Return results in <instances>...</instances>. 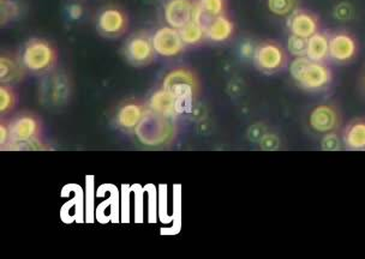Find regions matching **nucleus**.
Returning a JSON list of instances; mask_svg holds the SVG:
<instances>
[{
    "mask_svg": "<svg viewBox=\"0 0 365 259\" xmlns=\"http://www.w3.org/2000/svg\"><path fill=\"white\" fill-rule=\"evenodd\" d=\"M227 0H197L196 18L205 26L210 19L227 15Z\"/></svg>",
    "mask_w": 365,
    "mask_h": 259,
    "instance_id": "obj_18",
    "label": "nucleus"
},
{
    "mask_svg": "<svg viewBox=\"0 0 365 259\" xmlns=\"http://www.w3.org/2000/svg\"><path fill=\"white\" fill-rule=\"evenodd\" d=\"M307 57L314 61H326L329 58V35L322 31L312 35L307 42Z\"/></svg>",
    "mask_w": 365,
    "mask_h": 259,
    "instance_id": "obj_17",
    "label": "nucleus"
},
{
    "mask_svg": "<svg viewBox=\"0 0 365 259\" xmlns=\"http://www.w3.org/2000/svg\"><path fill=\"white\" fill-rule=\"evenodd\" d=\"M287 28L291 35L308 40L312 35L319 33L321 28L319 16L307 9H296L289 16Z\"/></svg>",
    "mask_w": 365,
    "mask_h": 259,
    "instance_id": "obj_12",
    "label": "nucleus"
},
{
    "mask_svg": "<svg viewBox=\"0 0 365 259\" xmlns=\"http://www.w3.org/2000/svg\"><path fill=\"white\" fill-rule=\"evenodd\" d=\"M364 89H365V77H364Z\"/></svg>",
    "mask_w": 365,
    "mask_h": 259,
    "instance_id": "obj_27",
    "label": "nucleus"
},
{
    "mask_svg": "<svg viewBox=\"0 0 365 259\" xmlns=\"http://www.w3.org/2000/svg\"><path fill=\"white\" fill-rule=\"evenodd\" d=\"M178 31L185 46H197L207 38H205V26L196 17Z\"/></svg>",
    "mask_w": 365,
    "mask_h": 259,
    "instance_id": "obj_20",
    "label": "nucleus"
},
{
    "mask_svg": "<svg viewBox=\"0 0 365 259\" xmlns=\"http://www.w3.org/2000/svg\"><path fill=\"white\" fill-rule=\"evenodd\" d=\"M307 42L308 40H305V38L289 35V41H287V51L291 56H293V58L307 57Z\"/></svg>",
    "mask_w": 365,
    "mask_h": 259,
    "instance_id": "obj_24",
    "label": "nucleus"
},
{
    "mask_svg": "<svg viewBox=\"0 0 365 259\" xmlns=\"http://www.w3.org/2000/svg\"><path fill=\"white\" fill-rule=\"evenodd\" d=\"M296 0H267V8L273 15L289 16L296 10Z\"/></svg>",
    "mask_w": 365,
    "mask_h": 259,
    "instance_id": "obj_23",
    "label": "nucleus"
},
{
    "mask_svg": "<svg viewBox=\"0 0 365 259\" xmlns=\"http://www.w3.org/2000/svg\"><path fill=\"white\" fill-rule=\"evenodd\" d=\"M341 122L338 110L331 105H319L309 115V126L317 134L334 132Z\"/></svg>",
    "mask_w": 365,
    "mask_h": 259,
    "instance_id": "obj_13",
    "label": "nucleus"
},
{
    "mask_svg": "<svg viewBox=\"0 0 365 259\" xmlns=\"http://www.w3.org/2000/svg\"><path fill=\"white\" fill-rule=\"evenodd\" d=\"M197 0H168L164 9L165 19L170 27L180 29L196 17Z\"/></svg>",
    "mask_w": 365,
    "mask_h": 259,
    "instance_id": "obj_11",
    "label": "nucleus"
},
{
    "mask_svg": "<svg viewBox=\"0 0 365 259\" xmlns=\"http://www.w3.org/2000/svg\"><path fill=\"white\" fill-rule=\"evenodd\" d=\"M42 134L41 120L34 115H22L10 120V143L9 148H29V144L40 142Z\"/></svg>",
    "mask_w": 365,
    "mask_h": 259,
    "instance_id": "obj_5",
    "label": "nucleus"
},
{
    "mask_svg": "<svg viewBox=\"0 0 365 259\" xmlns=\"http://www.w3.org/2000/svg\"><path fill=\"white\" fill-rule=\"evenodd\" d=\"M163 88L171 92L182 106L197 97L200 80L194 71L187 68H178L165 76Z\"/></svg>",
    "mask_w": 365,
    "mask_h": 259,
    "instance_id": "obj_4",
    "label": "nucleus"
},
{
    "mask_svg": "<svg viewBox=\"0 0 365 259\" xmlns=\"http://www.w3.org/2000/svg\"><path fill=\"white\" fill-rule=\"evenodd\" d=\"M126 59L135 66H147L155 58L153 40L147 33H137L126 41L124 46Z\"/></svg>",
    "mask_w": 365,
    "mask_h": 259,
    "instance_id": "obj_7",
    "label": "nucleus"
},
{
    "mask_svg": "<svg viewBox=\"0 0 365 259\" xmlns=\"http://www.w3.org/2000/svg\"><path fill=\"white\" fill-rule=\"evenodd\" d=\"M22 69L14 58L1 56L0 58V80L1 83L11 84L14 80H19Z\"/></svg>",
    "mask_w": 365,
    "mask_h": 259,
    "instance_id": "obj_21",
    "label": "nucleus"
},
{
    "mask_svg": "<svg viewBox=\"0 0 365 259\" xmlns=\"http://www.w3.org/2000/svg\"><path fill=\"white\" fill-rule=\"evenodd\" d=\"M135 134L143 144L150 147L166 144L175 137V122L173 118L158 115L148 108L145 118L135 130Z\"/></svg>",
    "mask_w": 365,
    "mask_h": 259,
    "instance_id": "obj_3",
    "label": "nucleus"
},
{
    "mask_svg": "<svg viewBox=\"0 0 365 259\" xmlns=\"http://www.w3.org/2000/svg\"><path fill=\"white\" fill-rule=\"evenodd\" d=\"M152 40L155 53L160 57H178L187 48L180 38L178 29L170 26L159 28L153 35Z\"/></svg>",
    "mask_w": 365,
    "mask_h": 259,
    "instance_id": "obj_9",
    "label": "nucleus"
},
{
    "mask_svg": "<svg viewBox=\"0 0 365 259\" xmlns=\"http://www.w3.org/2000/svg\"><path fill=\"white\" fill-rule=\"evenodd\" d=\"M344 143L352 150H365V119H354L346 126Z\"/></svg>",
    "mask_w": 365,
    "mask_h": 259,
    "instance_id": "obj_19",
    "label": "nucleus"
},
{
    "mask_svg": "<svg viewBox=\"0 0 365 259\" xmlns=\"http://www.w3.org/2000/svg\"><path fill=\"white\" fill-rule=\"evenodd\" d=\"M148 107L136 100H131L124 103L119 108L115 115V122L120 129L125 131H135L140 125L142 119L145 118Z\"/></svg>",
    "mask_w": 365,
    "mask_h": 259,
    "instance_id": "obj_14",
    "label": "nucleus"
},
{
    "mask_svg": "<svg viewBox=\"0 0 365 259\" xmlns=\"http://www.w3.org/2000/svg\"><path fill=\"white\" fill-rule=\"evenodd\" d=\"M10 122H5L4 119L0 122V145L1 148H6V145L10 143Z\"/></svg>",
    "mask_w": 365,
    "mask_h": 259,
    "instance_id": "obj_26",
    "label": "nucleus"
},
{
    "mask_svg": "<svg viewBox=\"0 0 365 259\" xmlns=\"http://www.w3.org/2000/svg\"><path fill=\"white\" fill-rule=\"evenodd\" d=\"M17 105V94L11 87V84L1 83L0 85V115L11 113Z\"/></svg>",
    "mask_w": 365,
    "mask_h": 259,
    "instance_id": "obj_22",
    "label": "nucleus"
},
{
    "mask_svg": "<svg viewBox=\"0 0 365 259\" xmlns=\"http://www.w3.org/2000/svg\"><path fill=\"white\" fill-rule=\"evenodd\" d=\"M129 29V17L122 9L110 6L100 12L98 31L107 38H120Z\"/></svg>",
    "mask_w": 365,
    "mask_h": 259,
    "instance_id": "obj_8",
    "label": "nucleus"
},
{
    "mask_svg": "<svg viewBox=\"0 0 365 259\" xmlns=\"http://www.w3.org/2000/svg\"><path fill=\"white\" fill-rule=\"evenodd\" d=\"M21 63L31 73L40 75L50 73L57 66V48L45 38H31L23 48Z\"/></svg>",
    "mask_w": 365,
    "mask_h": 259,
    "instance_id": "obj_2",
    "label": "nucleus"
},
{
    "mask_svg": "<svg viewBox=\"0 0 365 259\" xmlns=\"http://www.w3.org/2000/svg\"><path fill=\"white\" fill-rule=\"evenodd\" d=\"M148 108L158 115L173 119L182 112V105L178 100L163 87L153 92L148 101Z\"/></svg>",
    "mask_w": 365,
    "mask_h": 259,
    "instance_id": "obj_15",
    "label": "nucleus"
},
{
    "mask_svg": "<svg viewBox=\"0 0 365 259\" xmlns=\"http://www.w3.org/2000/svg\"><path fill=\"white\" fill-rule=\"evenodd\" d=\"M321 147L327 152H335L341 147V142L335 132H329L324 134V139L321 142Z\"/></svg>",
    "mask_w": 365,
    "mask_h": 259,
    "instance_id": "obj_25",
    "label": "nucleus"
},
{
    "mask_svg": "<svg viewBox=\"0 0 365 259\" xmlns=\"http://www.w3.org/2000/svg\"><path fill=\"white\" fill-rule=\"evenodd\" d=\"M357 38L347 31H335L329 35V58L339 64H347L358 54Z\"/></svg>",
    "mask_w": 365,
    "mask_h": 259,
    "instance_id": "obj_10",
    "label": "nucleus"
},
{
    "mask_svg": "<svg viewBox=\"0 0 365 259\" xmlns=\"http://www.w3.org/2000/svg\"><path fill=\"white\" fill-rule=\"evenodd\" d=\"M205 38L212 42L222 43L233 38L236 33V26L227 15L219 16L210 19L205 24Z\"/></svg>",
    "mask_w": 365,
    "mask_h": 259,
    "instance_id": "obj_16",
    "label": "nucleus"
},
{
    "mask_svg": "<svg viewBox=\"0 0 365 259\" xmlns=\"http://www.w3.org/2000/svg\"><path fill=\"white\" fill-rule=\"evenodd\" d=\"M287 63V52L278 42L263 41L254 50V64L262 73H279L285 69Z\"/></svg>",
    "mask_w": 365,
    "mask_h": 259,
    "instance_id": "obj_6",
    "label": "nucleus"
},
{
    "mask_svg": "<svg viewBox=\"0 0 365 259\" xmlns=\"http://www.w3.org/2000/svg\"><path fill=\"white\" fill-rule=\"evenodd\" d=\"M289 73L301 88L319 92L328 88L333 73L326 61H314L308 57H296L289 64Z\"/></svg>",
    "mask_w": 365,
    "mask_h": 259,
    "instance_id": "obj_1",
    "label": "nucleus"
}]
</instances>
